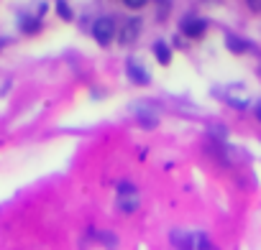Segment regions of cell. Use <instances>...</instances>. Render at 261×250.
<instances>
[{
    "instance_id": "3",
    "label": "cell",
    "mask_w": 261,
    "mask_h": 250,
    "mask_svg": "<svg viewBox=\"0 0 261 250\" xmlns=\"http://www.w3.org/2000/svg\"><path fill=\"white\" fill-rule=\"evenodd\" d=\"M141 31H143V18L141 16H131V18L123 21L120 28H118V41L123 43V46H131V43L141 36Z\"/></svg>"
},
{
    "instance_id": "7",
    "label": "cell",
    "mask_w": 261,
    "mask_h": 250,
    "mask_svg": "<svg viewBox=\"0 0 261 250\" xmlns=\"http://www.w3.org/2000/svg\"><path fill=\"white\" fill-rule=\"evenodd\" d=\"M225 46H228L233 54H246V51H251V49H254L251 43L246 41V39H241V36H233V33H231V36H225Z\"/></svg>"
},
{
    "instance_id": "17",
    "label": "cell",
    "mask_w": 261,
    "mask_h": 250,
    "mask_svg": "<svg viewBox=\"0 0 261 250\" xmlns=\"http://www.w3.org/2000/svg\"><path fill=\"white\" fill-rule=\"evenodd\" d=\"M5 43H8V39H3V41H0V49H3V46H5Z\"/></svg>"
},
{
    "instance_id": "16",
    "label": "cell",
    "mask_w": 261,
    "mask_h": 250,
    "mask_svg": "<svg viewBox=\"0 0 261 250\" xmlns=\"http://www.w3.org/2000/svg\"><path fill=\"white\" fill-rule=\"evenodd\" d=\"M256 118H259V120H261V105H259V107H256Z\"/></svg>"
},
{
    "instance_id": "5",
    "label": "cell",
    "mask_w": 261,
    "mask_h": 250,
    "mask_svg": "<svg viewBox=\"0 0 261 250\" xmlns=\"http://www.w3.org/2000/svg\"><path fill=\"white\" fill-rule=\"evenodd\" d=\"M126 72H128V77H131L133 84H149V82H151L149 69H146V66H141L136 59H128V62H126Z\"/></svg>"
},
{
    "instance_id": "6",
    "label": "cell",
    "mask_w": 261,
    "mask_h": 250,
    "mask_svg": "<svg viewBox=\"0 0 261 250\" xmlns=\"http://www.w3.org/2000/svg\"><path fill=\"white\" fill-rule=\"evenodd\" d=\"M18 26H21V31H24V33H36L41 28V18L39 16H31V13H21Z\"/></svg>"
},
{
    "instance_id": "1",
    "label": "cell",
    "mask_w": 261,
    "mask_h": 250,
    "mask_svg": "<svg viewBox=\"0 0 261 250\" xmlns=\"http://www.w3.org/2000/svg\"><path fill=\"white\" fill-rule=\"evenodd\" d=\"M172 245L179 250H210V237L205 232H185V230H172Z\"/></svg>"
},
{
    "instance_id": "9",
    "label": "cell",
    "mask_w": 261,
    "mask_h": 250,
    "mask_svg": "<svg viewBox=\"0 0 261 250\" xmlns=\"http://www.w3.org/2000/svg\"><path fill=\"white\" fill-rule=\"evenodd\" d=\"M139 204H141L139 194H131V197H120V199H118V209H120L123 214H131V212H136V209H139Z\"/></svg>"
},
{
    "instance_id": "2",
    "label": "cell",
    "mask_w": 261,
    "mask_h": 250,
    "mask_svg": "<svg viewBox=\"0 0 261 250\" xmlns=\"http://www.w3.org/2000/svg\"><path fill=\"white\" fill-rule=\"evenodd\" d=\"M93 36L97 43H103V46H108V43L118 36V23L113 16H97L93 21Z\"/></svg>"
},
{
    "instance_id": "14",
    "label": "cell",
    "mask_w": 261,
    "mask_h": 250,
    "mask_svg": "<svg viewBox=\"0 0 261 250\" xmlns=\"http://www.w3.org/2000/svg\"><path fill=\"white\" fill-rule=\"evenodd\" d=\"M126 8H131V10H139V8H143V3H141V0H126Z\"/></svg>"
},
{
    "instance_id": "8",
    "label": "cell",
    "mask_w": 261,
    "mask_h": 250,
    "mask_svg": "<svg viewBox=\"0 0 261 250\" xmlns=\"http://www.w3.org/2000/svg\"><path fill=\"white\" fill-rule=\"evenodd\" d=\"M154 54H156L159 64H169V62H172V46H169L166 41H156L154 43Z\"/></svg>"
},
{
    "instance_id": "10",
    "label": "cell",
    "mask_w": 261,
    "mask_h": 250,
    "mask_svg": "<svg viewBox=\"0 0 261 250\" xmlns=\"http://www.w3.org/2000/svg\"><path fill=\"white\" fill-rule=\"evenodd\" d=\"M97 240L103 243L108 250H118V245H120V243H118V235H116V232H110V230L97 232Z\"/></svg>"
},
{
    "instance_id": "11",
    "label": "cell",
    "mask_w": 261,
    "mask_h": 250,
    "mask_svg": "<svg viewBox=\"0 0 261 250\" xmlns=\"http://www.w3.org/2000/svg\"><path fill=\"white\" fill-rule=\"evenodd\" d=\"M118 194L120 197H131V194H136V187L131 184V181H120V184H118Z\"/></svg>"
},
{
    "instance_id": "13",
    "label": "cell",
    "mask_w": 261,
    "mask_h": 250,
    "mask_svg": "<svg viewBox=\"0 0 261 250\" xmlns=\"http://www.w3.org/2000/svg\"><path fill=\"white\" fill-rule=\"evenodd\" d=\"M169 8H172V3H164V5H159V21H164V18H166Z\"/></svg>"
},
{
    "instance_id": "12",
    "label": "cell",
    "mask_w": 261,
    "mask_h": 250,
    "mask_svg": "<svg viewBox=\"0 0 261 250\" xmlns=\"http://www.w3.org/2000/svg\"><path fill=\"white\" fill-rule=\"evenodd\" d=\"M56 13H59L64 21H72V8H70V3H56Z\"/></svg>"
},
{
    "instance_id": "4",
    "label": "cell",
    "mask_w": 261,
    "mask_h": 250,
    "mask_svg": "<svg viewBox=\"0 0 261 250\" xmlns=\"http://www.w3.org/2000/svg\"><path fill=\"white\" fill-rule=\"evenodd\" d=\"M179 28H182L185 36H190V39H200V36H205V31H208V21H205V18H200V16H195V13H190V16L182 18Z\"/></svg>"
},
{
    "instance_id": "15",
    "label": "cell",
    "mask_w": 261,
    "mask_h": 250,
    "mask_svg": "<svg viewBox=\"0 0 261 250\" xmlns=\"http://www.w3.org/2000/svg\"><path fill=\"white\" fill-rule=\"evenodd\" d=\"M251 8H254V10H261V3H251Z\"/></svg>"
}]
</instances>
